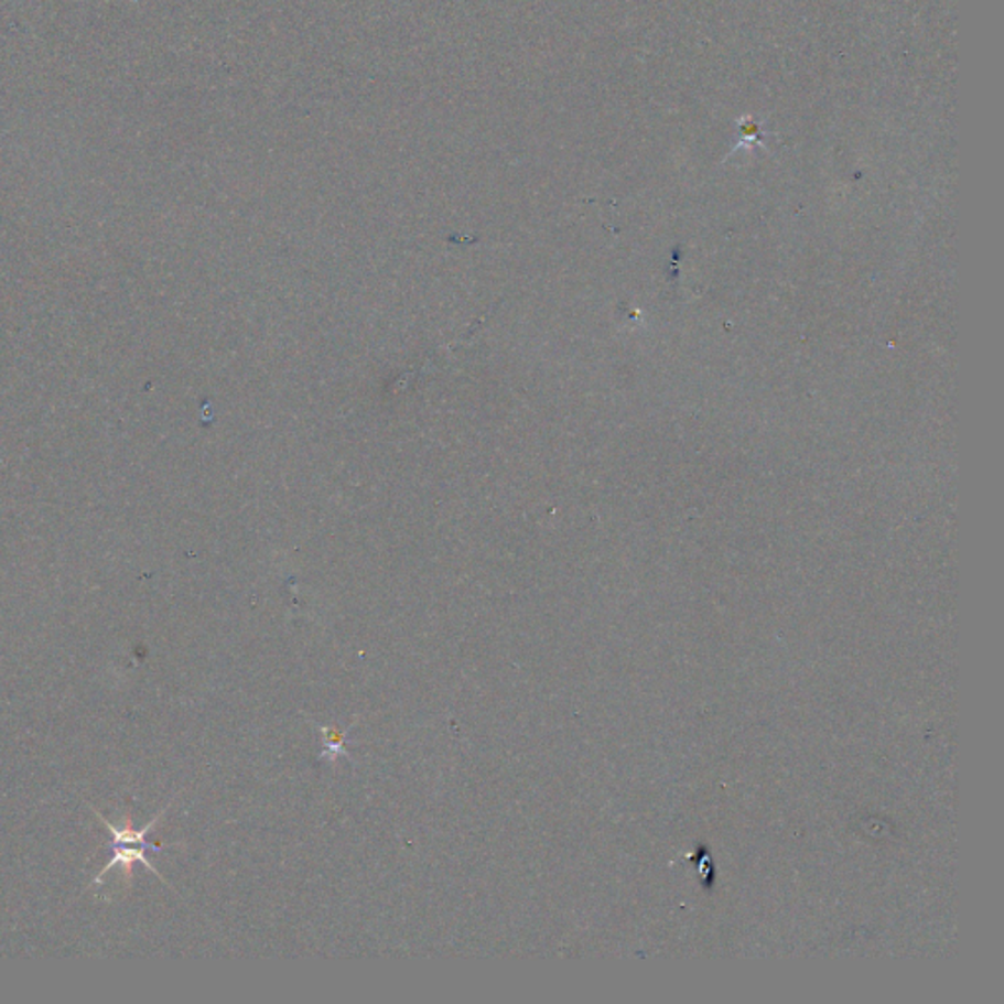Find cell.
Returning a JSON list of instances; mask_svg holds the SVG:
<instances>
[{
	"mask_svg": "<svg viewBox=\"0 0 1004 1004\" xmlns=\"http://www.w3.org/2000/svg\"><path fill=\"white\" fill-rule=\"evenodd\" d=\"M165 812H168V807L161 810L160 814L153 818L150 824H145V828H142V830L132 828V822H130V820L126 822L125 827H115V824L108 822L107 818L98 814V818H100V820L105 822V827L108 828V832L115 838V855H112V860L108 862V865H105V870L98 873L97 879L93 881V887H98V885L105 881V875H107L110 870H115V867H125V872L130 875V873H132V865L136 862L143 863L148 870H152V872L165 883L163 875H161V873L153 867L152 863L148 862V857H145V852H148V850H158V852H160V845L148 842V834L152 832L153 827L160 822L161 817H163Z\"/></svg>",
	"mask_w": 1004,
	"mask_h": 1004,
	"instance_id": "6da1fadb",
	"label": "cell"
}]
</instances>
